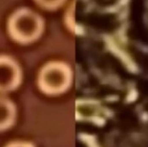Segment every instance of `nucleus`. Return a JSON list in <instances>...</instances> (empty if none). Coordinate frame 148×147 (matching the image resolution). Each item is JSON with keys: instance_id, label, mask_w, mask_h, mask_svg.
<instances>
[{"instance_id": "f257e3e1", "label": "nucleus", "mask_w": 148, "mask_h": 147, "mask_svg": "<svg viewBox=\"0 0 148 147\" xmlns=\"http://www.w3.org/2000/svg\"><path fill=\"white\" fill-rule=\"evenodd\" d=\"M10 33L15 40L27 43L37 39L42 31V21L35 13L21 10L10 21Z\"/></svg>"}, {"instance_id": "f03ea898", "label": "nucleus", "mask_w": 148, "mask_h": 147, "mask_svg": "<svg viewBox=\"0 0 148 147\" xmlns=\"http://www.w3.org/2000/svg\"><path fill=\"white\" fill-rule=\"evenodd\" d=\"M71 81V72L65 64L50 63L43 69L39 76V86L48 93L65 91Z\"/></svg>"}, {"instance_id": "7ed1b4c3", "label": "nucleus", "mask_w": 148, "mask_h": 147, "mask_svg": "<svg viewBox=\"0 0 148 147\" xmlns=\"http://www.w3.org/2000/svg\"><path fill=\"white\" fill-rule=\"evenodd\" d=\"M20 79V69L15 62L8 58L0 57V91L15 88Z\"/></svg>"}, {"instance_id": "20e7f679", "label": "nucleus", "mask_w": 148, "mask_h": 147, "mask_svg": "<svg viewBox=\"0 0 148 147\" xmlns=\"http://www.w3.org/2000/svg\"><path fill=\"white\" fill-rule=\"evenodd\" d=\"M15 110L14 105L7 99L0 98V130L8 128L14 122Z\"/></svg>"}, {"instance_id": "39448f33", "label": "nucleus", "mask_w": 148, "mask_h": 147, "mask_svg": "<svg viewBox=\"0 0 148 147\" xmlns=\"http://www.w3.org/2000/svg\"><path fill=\"white\" fill-rule=\"evenodd\" d=\"M63 0H37L40 4L48 8H54L58 6L60 3H62Z\"/></svg>"}]
</instances>
